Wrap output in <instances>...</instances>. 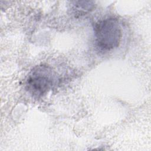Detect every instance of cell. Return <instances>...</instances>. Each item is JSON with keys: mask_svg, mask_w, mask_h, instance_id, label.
<instances>
[{"mask_svg": "<svg viewBox=\"0 0 151 151\" xmlns=\"http://www.w3.org/2000/svg\"><path fill=\"white\" fill-rule=\"evenodd\" d=\"M54 82L55 75L51 67L46 65H37L28 76L26 89L33 97L40 98L51 89Z\"/></svg>", "mask_w": 151, "mask_h": 151, "instance_id": "cell-2", "label": "cell"}, {"mask_svg": "<svg viewBox=\"0 0 151 151\" xmlns=\"http://www.w3.org/2000/svg\"><path fill=\"white\" fill-rule=\"evenodd\" d=\"M93 29L96 45L100 51H111L119 46L122 31L117 18H107L99 20L94 24Z\"/></svg>", "mask_w": 151, "mask_h": 151, "instance_id": "cell-1", "label": "cell"}, {"mask_svg": "<svg viewBox=\"0 0 151 151\" xmlns=\"http://www.w3.org/2000/svg\"><path fill=\"white\" fill-rule=\"evenodd\" d=\"M74 3V8L81 12L90 11L94 6L93 2L91 1H76Z\"/></svg>", "mask_w": 151, "mask_h": 151, "instance_id": "cell-3", "label": "cell"}]
</instances>
